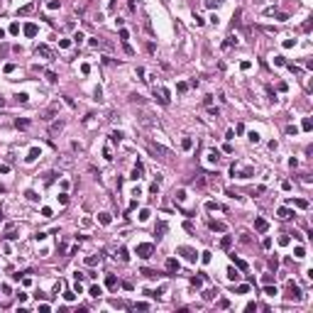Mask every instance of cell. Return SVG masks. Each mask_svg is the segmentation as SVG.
<instances>
[{
    "label": "cell",
    "instance_id": "1",
    "mask_svg": "<svg viewBox=\"0 0 313 313\" xmlns=\"http://www.w3.org/2000/svg\"><path fill=\"white\" fill-rule=\"evenodd\" d=\"M152 254H154V245H149V242L137 245V257L139 259H149Z\"/></svg>",
    "mask_w": 313,
    "mask_h": 313
},
{
    "label": "cell",
    "instance_id": "2",
    "mask_svg": "<svg viewBox=\"0 0 313 313\" xmlns=\"http://www.w3.org/2000/svg\"><path fill=\"white\" fill-rule=\"evenodd\" d=\"M286 299H289V301H301V299H303L301 289H299L294 281H289V294H286Z\"/></svg>",
    "mask_w": 313,
    "mask_h": 313
},
{
    "label": "cell",
    "instance_id": "3",
    "mask_svg": "<svg viewBox=\"0 0 313 313\" xmlns=\"http://www.w3.org/2000/svg\"><path fill=\"white\" fill-rule=\"evenodd\" d=\"M37 56H42V59H51V49H49L47 44H39V47H37Z\"/></svg>",
    "mask_w": 313,
    "mask_h": 313
},
{
    "label": "cell",
    "instance_id": "4",
    "mask_svg": "<svg viewBox=\"0 0 313 313\" xmlns=\"http://www.w3.org/2000/svg\"><path fill=\"white\" fill-rule=\"evenodd\" d=\"M210 230H213V233H225V230H228V225H225V223H220V220H210Z\"/></svg>",
    "mask_w": 313,
    "mask_h": 313
},
{
    "label": "cell",
    "instance_id": "5",
    "mask_svg": "<svg viewBox=\"0 0 313 313\" xmlns=\"http://www.w3.org/2000/svg\"><path fill=\"white\" fill-rule=\"evenodd\" d=\"M254 230H259V233H267V230H269L267 220H264V218H257V220H254Z\"/></svg>",
    "mask_w": 313,
    "mask_h": 313
},
{
    "label": "cell",
    "instance_id": "6",
    "mask_svg": "<svg viewBox=\"0 0 313 313\" xmlns=\"http://www.w3.org/2000/svg\"><path fill=\"white\" fill-rule=\"evenodd\" d=\"M179 252H181L188 262H196V252H193V249H188V247H179Z\"/></svg>",
    "mask_w": 313,
    "mask_h": 313
},
{
    "label": "cell",
    "instance_id": "7",
    "mask_svg": "<svg viewBox=\"0 0 313 313\" xmlns=\"http://www.w3.org/2000/svg\"><path fill=\"white\" fill-rule=\"evenodd\" d=\"M142 174H144V167H142V164L137 162V164H135V169H132V174H130V179H132V181H137Z\"/></svg>",
    "mask_w": 313,
    "mask_h": 313
},
{
    "label": "cell",
    "instance_id": "8",
    "mask_svg": "<svg viewBox=\"0 0 313 313\" xmlns=\"http://www.w3.org/2000/svg\"><path fill=\"white\" fill-rule=\"evenodd\" d=\"M252 174H254V169H252V167H245L242 171H235L233 176H240V179H249Z\"/></svg>",
    "mask_w": 313,
    "mask_h": 313
},
{
    "label": "cell",
    "instance_id": "9",
    "mask_svg": "<svg viewBox=\"0 0 313 313\" xmlns=\"http://www.w3.org/2000/svg\"><path fill=\"white\" fill-rule=\"evenodd\" d=\"M206 159H208L210 164H218V162H220V154H218V149H210L208 154H206Z\"/></svg>",
    "mask_w": 313,
    "mask_h": 313
},
{
    "label": "cell",
    "instance_id": "10",
    "mask_svg": "<svg viewBox=\"0 0 313 313\" xmlns=\"http://www.w3.org/2000/svg\"><path fill=\"white\" fill-rule=\"evenodd\" d=\"M122 137H125V132H122V130H113V132H110V142H120Z\"/></svg>",
    "mask_w": 313,
    "mask_h": 313
},
{
    "label": "cell",
    "instance_id": "11",
    "mask_svg": "<svg viewBox=\"0 0 313 313\" xmlns=\"http://www.w3.org/2000/svg\"><path fill=\"white\" fill-rule=\"evenodd\" d=\"M61 127H64V122H61V120H56V122L49 127V135H56V132H61Z\"/></svg>",
    "mask_w": 313,
    "mask_h": 313
},
{
    "label": "cell",
    "instance_id": "12",
    "mask_svg": "<svg viewBox=\"0 0 313 313\" xmlns=\"http://www.w3.org/2000/svg\"><path fill=\"white\" fill-rule=\"evenodd\" d=\"M291 215H294V213H291L289 208H279V220H289Z\"/></svg>",
    "mask_w": 313,
    "mask_h": 313
},
{
    "label": "cell",
    "instance_id": "13",
    "mask_svg": "<svg viewBox=\"0 0 313 313\" xmlns=\"http://www.w3.org/2000/svg\"><path fill=\"white\" fill-rule=\"evenodd\" d=\"M164 233H167V223H159L157 230H154V235H157V237H164Z\"/></svg>",
    "mask_w": 313,
    "mask_h": 313
},
{
    "label": "cell",
    "instance_id": "14",
    "mask_svg": "<svg viewBox=\"0 0 313 313\" xmlns=\"http://www.w3.org/2000/svg\"><path fill=\"white\" fill-rule=\"evenodd\" d=\"M88 294H91L93 299H98V296L103 294V289H101V286H91V289H88Z\"/></svg>",
    "mask_w": 313,
    "mask_h": 313
},
{
    "label": "cell",
    "instance_id": "15",
    "mask_svg": "<svg viewBox=\"0 0 313 313\" xmlns=\"http://www.w3.org/2000/svg\"><path fill=\"white\" fill-rule=\"evenodd\" d=\"M230 245H233V237H230V235H225V237L220 240V247H223V249H228Z\"/></svg>",
    "mask_w": 313,
    "mask_h": 313
},
{
    "label": "cell",
    "instance_id": "16",
    "mask_svg": "<svg viewBox=\"0 0 313 313\" xmlns=\"http://www.w3.org/2000/svg\"><path fill=\"white\" fill-rule=\"evenodd\" d=\"M167 269H169V272H179V262H176V259H169V262H167Z\"/></svg>",
    "mask_w": 313,
    "mask_h": 313
},
{
    "label": "cell",
    "instance_id": "17",
    "mask_svg": "<svg viewBox=\"0 0 313 313\" xmlns=\"http://www.w3.org/2000/svg\"><path fill=\"white\" fill-rule=\"evenodd\" d=\"M32 10H35V5H25V7H20V10H17V15H30Z\"/></svg>",
    "mask_w": 313,
    "mask_h": 313
},
{
    "label": "cell",
    "instance_id": "18",
    "mask_svg": "<svg viewBox=\"0 0 313 313\" xmlns=\"http://www.w3.org/2000/svg\"><path fill=\"white\" fill-rule=\"evenodd\" d=\"M44 76H47V81H49V83H56V81H59V76H56L54 71H47Z\"/></svg>",
    "mask_w": 313,
    "mask_h": 313
},
{
    "label": "cell",
    "instance_id": "19",
    "mask_svg": "<svg viewBox=\"0 0 313 313\" xmlns=\"http://www.w3.org/2000/svg\"><path fill=\"white\" fill-rule=\"evenodd\" d=\"M117 257H120V262H130V254H127V249H125V247L117 252Z\"/></svg>",
    "mask_w": 313,
    "mask_h": 313
},
{
    "label": "cell",
    "instance_id": "20",
    "mask_svg": "<svg viewBox=\"0 0 313 313\" xmlns=\"http://www.w3.org/2000/svg\"><path fill=\"white\" fill-rule=\"evenodd\" d=\"M247 139H249L252 144H257V142H259V132H254V130H252V132L247 135Z\"/></svg>",
    "mask_w": 313,
    "mask_h": 313
},
{
    "label": "cell",
    "instance_id": "21",
    "mask_svg": "<svg viewBox=\"0 0 313 313\" xmlns=\"http://www.w3.org/2000/svg\"><path fill=\"white\" fill-rule=\"evenodd\" d=\"M25 35H27V37H35L37 35V27H35V25H27V27H25Z\"/></svg>",
    "mask_w": 313,
    "mask_h": 313
},
{
    "label": "cell",
    "instance_id": "22",
    "mask_svg": "<svg viewBox=\"0 0 313 313\" xmlns=\"http://www.w3.org/2000/svg\"><path fill=\"white\" fill-rule=\"evenodd\" d=\"M98 262H101V254H98V257H86V264H88V267H93V264H98Z\"/></svg>",
    "mask_w": 313,
    "mask_h": 313
},
{
    "label": "cell",
    "instance_id": "23",
    "mask_svg": "<svg viewBox=\"0 0 313 313\" xmlns=\"http://www.w3.org/2000/svg\"><path fill=\"white\" fill-rule=\"evenodd\" d=\"M174 196H176V201H179V203H181V201H186V191H183V188H179Z\"/></svg>",
    "mask_w": 313,
    "mask_h": 313
},
{
    "label": "cell",
    "instance_id": "24",
    "mask_svg": "<svg viewBox=\"0 0 313 313\" xmlns=\"http://www.w3.org/2000/svg\"><path fill=\"white\" fill-rule=\"evenodd\" d=\"M233 262H235V267H240V269H247V264H245L240 257H235V254H233Z\"/></svg>",
    "mask_w": 313,
    "mask_h": 313
},
{
    "label": "cell",
    "instance_id": "25",
    "mask_svg": "<svg viewBox=\"0 0 313 313\" xmlns=\"http://www.w3.org/2000/svg\"><path fill=\"white\" fill-rule=\"evenodd\" d=\"M105 284H108V286L113 289V286L117 284V279H115V274H108V279H105Z\"/></svg>",
    "mask_w": 313,
    "mask_h": 313
},
{
    "label": "cell",
    "instance_id": "26",
    "mask_svg": "<svg viewBox=\"0 0 313 313\" xmlns=\"http://www.w3.org/2000/svg\"><path fill=\"white\" fill-rule=\"evenodd\" d=\"M237 277H240V274H237V269H233V267H230V269H228V279H230V281H235Z\"/></svg>",
    "mask_w": 313,
    "mask_h": 313
},
{
    "label": "cell",
    "instance_id": "27",
    "mask_svg": "<svg viewBox=\"0 0 313 313\" xmlns=\"http://www.w3.org/2000/svg\"><path fill=\"white\" fill-rule=\"evenodd\" d=\"M54 171H47V174H44V183H47V186H49V183H51V181H54Z\"/></svg>",
    "mask_w": 313,
    "mask_h": 313
},
{
    "label": "cell",
    "instance_id": "28",
    "mask_svg": "<svg viewBox=\"0 0 313 313\" xmlns=\"http://www.w3.org/2000/svg\"><path fill=\"white\" fill-rule=\"evenodd\" d=\"M98 220H101L103 225H108V223H110V213H101V215H98Z\"/></svg>",
    "mask_w": 313,
    "mask_h": 313
},
{
    "label": "cell",
    "instance_id": "29",
    "mask_svg": "<svg viewBox=\"0 0 313 313\" xmlns=\"http://www.w3.org/2000/svg\"><path fill=\"white\" fill-rule=\"evenodd\" d=\"M286 135H294V137H296V135H299V127H296V125H289V127H286Z\"/></svg>",
    "mask_w": 313,
    "mask_h": 313
},
{
    "label": "cell",
    "instance_id": "30",
    "mask_svg": "<svg viewBox=\"0 0 313 313\" xmlns=\"http://www.w3.org/2000/svg\"><path fill=\"white\" fill-rule=\"evenodd\" d=\"M56 201H59L61 206H66V203H69V196H66V193H59V196H56Z\"/></svg>",
    "mask_w": 313,
    "mask_h": 313
},
{
    "label": "cell",
    "instance_id": "31",
    "mask_svg": "<svg viewBox=\"0 0 313 313\" xmlns=\"http://www.w3.org/2000/svg\"><path fill=\"white\" fill-rule=\"evenodd\" d=\"M83 39H86V37H83V32H76V35H73V42H76V44H81Z\"/></svg>",
    "mask_w": 313,
    "mask_h": 313
},
{
    "label": "cell",
    "instance_id": "32",
    "mask_svg": "<svg viewBox=\"0 0 313 313\" xmlns=\"http://www.w3.org/2000/svg\"><path fill=\"white\" fill-rule=\"evenodd\" d=\"M37 157H39V149H32V152H30V157H27V162H35Z\"/></svg>",
    "mask_w": 313,
    "mask_h": 313
},
{
    "label": "cell",
    "instance_id": "33",
    "mask_svg": "<svg viewBox=\"0 0 313 313\" xmlns=\"http://www.w3.org/2000/svg\"><path fill=\"white\" fill-rule=\"evenodd\" d=\"M15 125H17V127H27V125H30V120H20V117H17V120H15Z\"/></svg>",
    "mask_w": 313,
    "mask_h": 313
},
{
    "label": "cell",
    "instance_id": "34",
    "mask_svg": "<svg viewBox=\"0 0 313 313\" xmlns=\"http://www.w3.org/2000/svg\"><path fill=\"white\" fill-rule=\"evenodd\" d=\"M264 294H267V296H277V289H274V286H267Z\"/></svg>",
    "mask_w": 313,
    "mask_h": 313
},
{
    "label": "cell",
    "instance_id": "35",
    "mask_svg": "<svg viewBox=\"0 0 313 313\" xmlns=\"http://www.w3.org/2000/svg\"><path fill=\"white\" fill-rule=\"evenodd\" d=\"M103 157H105V159H108V162L113 159V152H110V147H105V149H103Z\"/></svg>",
    "mask_w": 313,
    "mask_h": 313
},
{
    "label": "cell",
    "instance_id": "36",
    "mask_svg": "<svg viewBox=\"0 0 313 313\" xmlns=\"http://www.w3.org/2000/svg\"><path fill=\"white\" fill-rule=\"evenodd\" d=\"M262 281H264V284H272V281H274V274H264Z\"/></svg>",
    "mask_w": 313,
    "mask_h": 313
},
{
    "label": "cell",
    "instance_id": "37",
    "mask_svg": "<svg viewBox=\"0 0 313 313\" xmlns=\"http://www.w3.org/2000/svg\"><path fill=\"white\" fill-rule=\"evenodd\" d=\"M17 101H20V103H27V101H30V96H27V93H20V96H17Z\"/></svg>",
    "mask_w": 313,
    "mask_h": 313
},
{
    "label": "cell",
    "instance_id": "38",
    "mask_svg": "<svg viewBox=\"0 0 313 313\" xmlns=\"http://www.w3.org/2000/svg\"><path fill=\"white\" fill-rule=\"evenodd\" d=\"M191 144H193V142H191V139H188V137H186V139H183V142H181V147H183V149H191Z\"/></svg>",
    "mask_w": 313,
    "mask_h": 313
},
{
    "label": "cell",
    "instance_id": "39",
    "mask_svg": "<svg viewBox=\"0 0 313 313\" xmlns=\"http://www.w3.org/2000/svg\"><path fill=\"white\" fill-rule=\"evenodd\" d=\"M73 279H76V281H83V279H86V274H83V272H76V274H73Z\"/></svg>",
    "mask_w": 313,
    "mask_h": 313
},
{
    "label": "cell",
    "instance_id": "40",
    "mask_svg": "<svg viewBox=\"0 0 313 313\" xmlns=\"http://www.w3.org/2000/svg\"><path fill=\"white\" fill-rule=\"evenodd\" d=\"M176 88H179V93H186V91H188V86H186V83H179Z\"/></svg>",
    "mask_w": 313,
    "mask_h": 313
},
{
    "label": "cell",
    "instance_id": "41",
    "mask_svg": "<svg viewBox=\"0 0 313 313\" xmlns=\"http://www.w3.org/2000/svg\"><path fill=\"white\" fill-rule=\"evenodd\" d=\"M294 203H296L299 208H308V203H306V201H301V198H299V201H294Z\"/></svg>",
    "mask_w": 313,
    "mask_h": 313
},
{
    "label": "cell",
    "instance_id": "42",
    "mask_svg": "<svg viewBox=\"0 0 313 313\" xmlns=\"http://www.w3.org/2000/svg\"><path fill=\"white\" fill-rule=\"evenodd\" d=\"M208 113H210V115H213V117H220V110H218V108H210Z\"/></svg>",
    "mask_w": 313,
    "mask_h": 313
},
{
    "label": "cell",
    "instance_id": "43",
    "mask_svg": "<svg viewBox=\"0 0 313 313\" xmlns=\"http://www.w3.org/2000/svg\"><path fill=\"white\" fill-rule=\"evenodd\" d=\"M27 198H30V201H37V198H39V196H37L35 191H27Z\"/></svg>",
    "mask_w": 313,
    "mask_h": 313
},
{
    "label": "cell",
    "instance_id": "44",
    "mask_svg": "<svg viewBox=\"0 0 313 313\" xmlns=\"http://www.w3.org/2000/svg\"><path fill=\"white\" fill-rule=\"evenodd\" d=\"M206 5H208V7H218V5H220V0H208Z\"/></svg>",
    "mask_w": 313,
    "mask_h": 313
},
{
    "label": "cell",
    "instance_id": "45",
    "mask_svg": "<svg viewBox=\"0 0 313 313\" xmlns=\"http://www.w3.org/2000/svg\"><path fill=\"white\" fill-rule=\"evenodd\" d=\"M5 191H7V188H5V186H2V183H0V193H5Z\"/></svg>",
    "mask_w": 313,
    "mask_h": 313
},
{
    "label": "cell",
    "instance_id": "46",
    "mask_svg": "<svg viewBox=\"0 0 313 313\" xmlns=\"http://www.w3.org/2000/svg\"><path fill=\"white\" fill-rule=\"evenodd\" d=\"M2 37H5V32H2V30H0V39H2Z\"/></svg>",
    "mask_w": 313,
    "mask_h": 313
},
{
    "label": "cell",
    "instance_id": "47",
    "mask_svg": "<svg viewBox=\"0 0 313 313\" xmlns=\"http://www.w3.org/2000/svg\"><path fill=\"white\" fill-rule=\"evenodd\" d=\"M2 103H5V98H0V105H2Z\"/></svg>",
    "mask_w": 313,
    "mask_h": 313
}]
</instances>
